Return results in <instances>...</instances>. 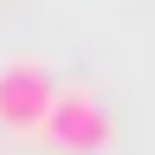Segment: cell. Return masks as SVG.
Segmentation results:
<instances>
[{"mask_svg":"<svg viewBox=\"0 0 155 155\" xmlns=\"http://www.w3.org/2000/svg\"><path fill=\"white\" fill-rule=\"evenodd\" d=\"M39 136H45L52 149H65V155H91V149L110 142V110L97 104V91L65 84V91L52 97V110H45V123H39Z\"/></svg>","mask_w":155,"mask_h":155,"instance_id":"1","label":"cell"},{"mask_svg":"<svg viewBox=\"0 0 155 155\" xmlns=\"http://www.w3.org/2000/svg\"><path fill=\"white\" fill-rule=\"evenodd\" d=\"M58 97V78L45 58H7L0 65V123L7 129H39Z\"/></svg>","mask_w":155,"mask_h":155,"instance_id":"2","label":"cell"}]
</instances>
